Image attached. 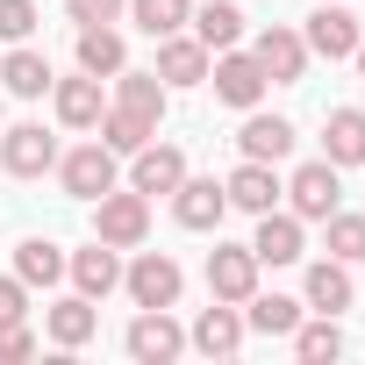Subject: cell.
Segmentation results:
<instances>
[{"label":"cell","mask_w":365,"mask_h":365,"mask_svg":"<svg viewBox=\"0 0 365 365\" xmlns=\"http://www.w3.org/2000/svg\"><path fill=\"white\" fill-rule=\"evenodd\" d=\"M58 187L72 194V201H101L108 187H122V158L93 136V143H79V150H58Z\"/></svg>","instance_id":"6da1fadb"},{"label":"cell","mask_w":365,"mask_h":365,"mask_svg":"<svg viewBox=\"0 0 365 365\" xmlns=\"http://www.w3.org/2000/svg\"><path fill=\"white\" fill-rule=\"evenodd\" d=\"M93 237L115 244V251H136V244L150 237V201H143L136 187H108V194L93 201Z\"/></svg>","instance_id":"7a4b0ae2"},{"label":"cell","mask_w":365,"mask_h":365,"mask_svg":"<svg viewBox=\"0 0 365 365\" xmlns=\"http://www.w3.org/2000/svg\"><path fill=\"white\" fill-rule=\"evenodd\" d=\"M0 165H8V179H43V172H58V136L43 122L0 129Z\"/></svg>","instance_id":"3957f363"},{"label":"cell","mask_w":365,"mask_h":365,"mask_svg":"<svg viewBox=\"0 0 365 365\" xmlns=\"http://www.w3.org/2000/svg\"><path fill=\"white\" fill-rule=\"evenodd\" d=\"M122 287H129L136 308H179L187 272H179V258H165V251H136V265L122 272Z\"/></svg>","instance_id":"277c9868"},{"label":"cell","mask_w":365,"mask_h":365,"mask_svg":"<svg viewBox=\"0 0 365 365\" xmlns=\"http://www.w3.org/2000/svg\"><path fill=\"white\" fill-rule=\"evenodd\" d=\"M336 201H344V179H336V165H329V158H308V165L287 179V208H294L301 222L336 215Z\"/></svg>","instance_id":"5b68a950"},{"label":"cell","mask_w":365,"mask_h":365,"mask_svg":"<svg viewBox=\"0 0 365 365\" xmlns=\"http://www.w3.org/2000/svg\"><path fill=\"white\" fill-rule=\"evenodd\" d=\"M129 358L136 365H172L179 351H187V329L172 322V308H136V322H129Z\"/></svg>","instance_id":"8992f818"},{"label":"cell","mask_w":365,"mask_h":365,"mask_svg":"<svg viewBox=\"0 0 365 365\" xmlns=\"http://www.w3.org/2000/svg\"><path fill=\"white\" fill-rule=\"evenodd\" d=\"M358 36H365V22L351 15V8H336V0H322V8L308 15V29H301V43H308V58H351L358 51Z\"/></svg>","instance_id":"52a82bcc"},{"label":"cell","mask_w":365,"mask_h":365,"mask_svg":"<svg viewBox=\"0 0 365 365\" xmlns=\"http://www.w3.org/2000/svg\"><path fill=\"white\" fill-rule=\"evenodd\" d=\"M208 86H215V101H230V108H258L265 101V65L251 58V51H222L215 65H208Z\"/></svg>","instance_id":"ba28073f"},{"label":"cell","mask_w":365,"mask_h":365,"mask_svg":"<svg viewBox=\"0 0 365 365\" xmlns=\"http://www.w3.org/2000/svg\"><path fill=\"white\" fill-rule=\"evenodd\" d=\"M258 294V258H251V244H215L208 251V301H251Z\"/></svg>","instance_id":"9c48e42d"},{"label":"cell","mask_w":365,"mask_h":365,"mask_svg":"<svg viewBox=\"0 0 365 365\" xmlns=\"http://www.w3.org/2000/svg\"><path fill=\"white\" fill-rule=\"evenodd\" d=\"M179 179H187V150H179V143H143V150H129V187H136L143 201L172 194Z\"/></svg>","instance_id":"30bf717a"},{"label":"cell","mask_w":365,"mask_h":365,"mask_svg":"<svg viewBox=\"0 0 365 365\" xmlns=\"http://www.w3.org/2000/svg\"><path fill=\"white\" fill-rule=\"evenodd\" d=\"M251 258H258V265H301V258H308L301 215H294V208H265V215H258V237H251Z\"/></svg>","instance_id":"8fae6325"},{"label":"cell","mask_w":365,"mask_h":365,"mask_svg":"<svg viewBox=\"0 0 365 365\" xmlns=\"http://www.w3.org/2000/svg\"><path fill=\"white\" fill-rule=\"evenodd\" d=\"M187 344H194L201 358H237V351H244V308H237V301H208V308L194 315Z\"/></svg>","instance_id":"7c38bea8"},{"label":"cell","mask_w":365,"mask_h":365,"mask_svg":"<svg viewBox=\"0 0 365 365\" xmlns=\"http://www.w3.org/2000/svg\"><path fill=\"white\" fill-rule=\"evenodd\" d=\"M208 65H215V51L201 36H187V29L158 36V79L165 86H208Z\"/></svg>","instance_id":"4fadbf2b"},{"label":"cell","mask_w":365,"mask_h":365,"mask_svg":"<svg viewBox=\"0 0 365 365\" xmlns=\"http://www.w3.org/2000/svg\"><path fill=\"white\" fill-rule=\"evenodd\" d=\"M172 215H179V230H222V215H230V194H222V179H179L172 187Z\"/></svg>","instance_id":"5bb4252c"},{"label":"cell","mask_w":365,"mask_h":365,"mask_svg":"<svg viewBox=\"0 0 365 365\" xmlns=\"http://www.w3.org/2000/svg\"><path fill=\"white\" fill-rule=\"evenodd\" d=\"M251 58L265 65V79L272 86H301V72H308V43H301V29H258V43H251Z\"/></svg>","instance_id":"9a60e30c"},{"label":"cell","mask_w":365,"mask_h":365,"mask_svg":"<svg viewBox=\"0 0 365 365\" xmlns=\"http://www.w3.org/2000/svg\"><path fill=\"white\" fill-rule=\"evenodd\" d=\"M65 272H72V287H79L86 301H108V294L122 287V251L93 237L86 251H72V258H65Z\"/></svg>","instance_id":"2e32d148"},{"label":"cell","mask_w":365,"mask_h":365,"mask_svg":"<svg viewBox=\"0 0 365 365\" xmlns=\"http://www.w3.org/2000/svg\"><path fill=\"white\" fill-rule=\"evenodd\" d=\"M222 194H230V208H244V215H265V208H279V172L265 165V158H244L230 179H222Z\"/></svg>","instance_id":"e0dca14e"},{"label":"cell","mask_w":365,"mask_h":365,"mask_svg":"<svg viewBox=\"0 0 365 365\" xmlns=\"http://www.w3.org/2000/svg\"><path fill=\"white\" fill-rule=\"evenodd\" d=\"M51 101H58V122H65V129H101V115H108V93H101V79H93V72L58 79V86H51Z\"/></svg>","instance_id":"ac0fdd59"},{"label":"cell","mask_w":365,"mask_h":365,"mask_svg":"<svg viewBox=\"0 0 365 365\" xmlns=\"http://www.w3.org/2000/svg\"><path fill=\"white\" fill-rule=\"evenodd\" d=\"M0 86H8L15 101H43V93L58 86V72H51V58H43V51H29V43H15L8 58H0Z\"/></svg>","instance_id":"d6986e66"},{"label":"cell","mask_w":365,"mask_h":365,"mask_svg":"<svg viewBox=\"0 0 365 365\" xmlns=\"http://www.w3.org/2000/svg\"><path fill=\"white\" fill-rule=\"evenodd\" d=\"M237 150H244V158H265V165H279V158L294 150V122H287V115H258V108H244Z\"/></svg>","instance_id":"ffe728a7"},{"label":"cell","mask_w":365,"mask_h":365,"mask_svg":"<svg viewBox=\"0 0 365 365\" xmlns=\"http://www.w3.org/2000/svg\"><path fill=\"white\" fill-rule=\"evenodd\" d=\"M322 158L344 172V165H365V108H329L322 115Z\"/></svg>","instance_id":"44dd1931"},{"label":"cell","mask_w":365,"mask_h":365,"mask_svg":"<svg viewBox=\"0 0 365 365\" xmlns=\"http://www.w3.org/2000/svg\"><path fill=\"white\" fill-rule=\"evenodd\" d=\"M51 344L58 351H79V344H93V329H101V308L86 301V294H65V301H51Z\"/></svg>","instance_id":"7402d4cb"},{"label":"cell","mask_w":365,"mask_h":365,"mask_svg":"<svg viewBox=\"0 0 365 365\" xmlns=\"http://www.w3.org/2000/svg\"><path fill=\"white\" fill-rule=\"evenodd\" d=\"M187 22H194V36H201L208 51H237V43H244V22H251V15L237 8V0H201V8H194Z\"/></svg>","instance_id":"603a6c76"},{"label":"cell","mask_w":365,"mask_h":365,"mask_svg":"<svg viewBox=\"0 0 365 365\" xmlns=\"http://www.w3.org/2000/svg\"><path fill=\"white\" fill-rule=\"evenodd\" d=\"M129 65V43H122V29L115 22H93V29H79V72H93V79H115Z\"/></svg>","instance_id":"cb8c5ba5"},{"label":"cell","mask_w":365,"mask_h":365,"mask_svg":"<svg viewBox=\"0 0 365 365\" xmlns=\"http://www.w3.org/2000/svg\"><path fill=\"white\" fill-rule=\"evenodd\" d=\"M165 101H172V86L158 79V72H115V108H129V115H143V122H165Z\"/></svg>","instance_id":"d4e9b609"},{"label":"cell","mask_w":365,"mask_h":365,"mask_svg":"<svg viewBox=\"0 0 365 365\" xmlns=\"http://www.w3.org/2000/svg\"><path fill=\"white\" fill-rule=\"evenodd\" d=\"M308 308L315 315H344L351 308V265L344 258H315L308 265Z\"/></svg>","instance_id":"484cf974"},{"label":"cell","mask_w":365,"mask_h":365,"mask_svg":"<svg viewBox=\"0 0 365 365\" xmlns=\"http://www.w3.org/2000/svg\"><path fill=\"white\" fill-rule=\"evenodd\" d=\"M15 279H22V287H58V279H65V251H58L51 237H22V244H15Z\"/></svg>","instance_id":"4316f807"},{"label":"cell","mask_w":365,"mask_h":365,"mask_svg":"<svg viewBox=\"0 0 365 365\" xmlns=\"http://www.w3.org/2000/svg\"><path fill=\"white\" fill-rule=\"evenodd\" d=\"M301 315H308V301H287V294H251L244 301V329H258V336H294Z\"/></svg>","instance_id":"83f0119b"},{"label":"cell","mask_w":365,"mask_h":365,"mask_svg":"<svg viewBox=\"0 0 365 365\" xmlns=\"http://www.w3.org/2000/svg\"><path fill=\"white\" fill-rule=\"evenodd\" d=\"M294 358H301V365H329V358H344V329H336V315H301V322H294Z\"/></svg>","instance_id":"f1b7e54d"},{"label":"cell","mask_w":365,"mask_h":365,"mask_svg":"<svg viewBox=\"0 0 365 365\" xmlns=\"http://www.w3.org/2000/svg\"><path fill=\"white\" fill-rule=\"evenodd\" d=\"M93 136H101L115 158H129V150H143V143L158 136V122H143V115H129V108H115V101H108V115H101V129H93Z\"/></svg>","instance_id":"f546056e"},{"label":"cell","mask_w":365,"mask_h":365,"mask_svg":"<svg viewBox=\"0 0 365 365\" xmlns=\"http://www.w3.org/2000/svg\"><path fill=\"white\" fill-rule=\"evenodd\" d=\"M322 251L344 258V265H365V215H322Z\"/></svg>","instance_id":"4dcf8cb0"},{"label":"cell","mask_w":365,"mask_h":365,"mask_svg":"<svg viewBox=\"0 0 365 365\" xmlns=\"http://www.w3.org/2000/svg\"><path fill=\"white\" fill-rule=\"evenodd\" d=\"M187 15H194V0H129V22H136L143 36H172V29H187Z\"/></svg>","instance_id":"1f68e13d"},{"label":"cell","mask_w":365,"mask_h":365,"mask_svg":"<svg viewBox=\"0 0 365 365\" xmlns=\"http://www.w3.org/2000/svg\"><path fill=\"white\" fill-rule=\"evenodd\" d=\"M36 0H0V43H29L36 36Z\"/></svg>","instance_id":"d6a6232c"},{"label":"cell","mask_w":365,"mask_h":365,"mask_svg":"<svg viewBox=\"0 0 365 365\" xmlns=\"http://www.w3.org/2000/svg\"><path fill=\"white\" fill-rule=\"evenodd\" d=\"M65 15H72L79 29H93V22H122L129 0H65Z\"/></svg>","instance_id":"836d02e7"},{"label":"cell","mask_w":365,"mask_h":365,"mask_svg":"<svg viewBox=\"0 0 365 365\" xmlns=\"http://www.w3.org/2000/svg\"><path fill=\"white\" fill-rule=\"evenodd\" d=\"M22 358H36V336L22 322H0V365H22Z\"/></svg>","instance_id":"e575fe53"},{"label":"cell","mask_w":365,"mask_h":365,"mask_svg":"<svg viewBox=\"0 0 365 365\" xmlns=\"http://www.w3.org/2000/svg\"><path fill=\"white\" fill-rule=\"evenodd\" d=\"M29 315V287L22 279H0V322H22Z\"/></svg>","instance_id":"d590c367"},{"label":"cell","mask_w":365,"mask_h":365,"mask_svg":"<svg viewBox=\"0 0 365 365\" xmlns=\"http://www.w3.org/2000/svg\"><path fill=\"white\" fill-rule=\"evenodd\" d=\"M351 58H358V72H365V36H358V51H351Z\"/></svg>","instance_id":"8d00e7d4"}]
</instances>
